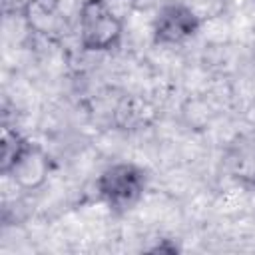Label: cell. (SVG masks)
Instances as JSON below:
<instances>
[{"label":"cell","mask_w":255,"mask_h":255,"mask_svg":"<svg viewBox=\"0 0 255 255\" xmlns=\"http://www.w3.org/2000/svg\"><path fill=\"white\" fill-rule=\"evenodd\" d=\"M124 12L114 0H82L78 8V42L86 52H110L124 36Z\"/></svg>","instance_id":"cell-1"},{"label":"cell","mask_w":255,"mask_h":255,"mask_svg":"<svg viewBox=\"0 0 255 255\" xmlns=\"http://www.w3.org/2000/svg\"><path fill=\"white\" fill-rule=\"evenodd\" d=\"M147 171L131 161H118L108 165L96 179L98 197L112 211L131 209L145 193Z\"/></svg>","instance_id":"cell-2"},{"label":"cell","mask_w":255,"mask_h":255,"mask_svg":"<svg viewBox=\"0 0 255 255\" xmlns=\"http://www.w3.org/2000/svg\"><path fill=\"white\" fill-rule=\"evenodd\" d=\"M199 28L201 20L187 4L167 2L157 10L151 22V36L157 46H181L191 40Z\"/></svg>","instance_id":"cell-3"},{"label":"cell","mask_w":255,"mask_h":255,"mask_svg":"<svg viewBox=\"0 0 255 255\" xmlns=\"http://www.w3.org/2000/svg\"><path fill=\"white\" fill-rule=\"evenodd\" d=\"M48 171H50L48 153L38 143L28 139L26 147L22 149V153L18 155V159L12 163V167L8 169L4 177H10L20 189L32 191V189H38L46 181Z\"/></svg>","instance_id":"cell-4"},{"label":"cell","mask_w":255,"mask_h":255,"mask_svg":"<svg viewBox=\"0 0 255 255\" xmlns=\"http://www.w3.org/2000/svg\"><path fill=\"white\" fill-rule=\"evenodd\" d=\"M26 24L38 34H54L62 24V12L58 0H28L24 6Z\"/></svg>","instance_id":"cell-5"},{"label":"cell","mask_w":255,"mask_h":255,"mask_svg":"<svg viewBox=\"0 0 255 255\" xmlns=\"http://www.w3.org/2000/svg\"><path fill=\"white\" fill-rule=\"evenodd\" d=\"M231 173L243 181L255 183V139L241 141L229 155Z\"/></svg>","instance_id":"cell-6"},{"label":"cell","mask_w":255,"mask_h":255,"mask_svg":"<svg viewBox=\"0 0 255 255\" xmlns=\"http://www.w3.org/2000/svg\"><path fill=\"white\" fill-rule=\"evenodd\" d=\"M28 139L14 128L4 126L2 128V139H0V173L6 175L12 163L18 159L22 149L26 147Z\"/></svg>","instance_id":"cell-7"}]
</instances>
